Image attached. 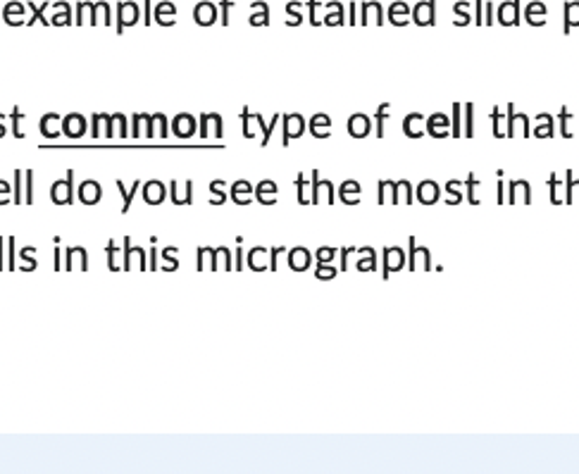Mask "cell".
Here are the masks:
<instances>
[{
    "instance_id": "6da1fadb",
    "label": "cell",
    "mask_w": 579,
    "mask_h": 474,
    "mask_svg": "<svg viewBox=\"0 0 579 474\" xmlns=\"http://www.w3.org/2000/svg\"><path fill=\"white\" fill-rule=\"evenodd\" d=\"M74 172H67L65 179H58L53 183V188H50V200H53L55 205H72V200H74Z\"/></svg>"
},
{
    "instance_id": "7a4b0ae2",
    "label": "cell",
    "mask_w": 579,
    "mask_h": 474,
    "mask_svg": "<svg viewBox=\"0 0 579 474\" xmlns=\"http://www.w3.org/2000/svg\"><path fill=\"white\" fill-rule=\"evenodd\" d=\"M122 245H124V270H133V262H138V267L146 270V250L141 245H133L129 236H124Z\"/></svg>"
},
{
    "instance_id": "3957f363",
    "label": "cell",
    "mask_w": 579,
    "mask_h": 474,
    "mask_svg": "<svg viewBox=\"0 0 579 474\" xmlns=\"http://www.w3.org/2000/svg\"><path fill=\"white\" fill-rule=\"evenodd\" d=\"M317 203H334V186L332 181H320V172L313 170V205Z\"/></svg>"
},
{
    "instance_id": "277c9868",
    "label": "cell",
    "mask_w": 579,
    "mask_h": 474,
    "mask_svg": "<svg viewBox=\"0 0 579 474\" xmlns=\"http://www.w3.org/2000/svg\"><path fill=\"white\" fill-rule=\"evenodd\" d=\"M141 193H143V200H146V205H160V203H165L167 188H165L163 181L150 179V181L143 183Z\"/></svg>"
},
{
    "instance_id": "5b68a950",
    "label": "cell",
    "mask_w": 579,
    "mask_h": 474,
    "mask_svg": "<svg viewBox=\"0 0 579 474\" xmlns=\"http://www.w3.org/2000/svg\"><path fill=\"white\" fill-rule=\"evenodd\" d=\"M305 131V122L300 115H284V146L291 143V138L303 136Z\"/></svg>"
},
{
    "instance_id": "8992f818",
    "label": "cell",
    "mask_w": 579,
    "mask_h": 474,
    "mask_svg": "<svg viewBox=\"0 0 579 474\" xmlns=\"http://www.w3.org/2000/svg\"><path fill=\"white\" fill-rule=\"evenodd\" d=\"M65 270H88V253L83 245H70L67 248V262Z\"/></svg>"
},
{
    "instance_id": "52a82bcc",
    "label": "cell",
    "mask_w": 579,
    "mask_h": 474,
    "mask_svg": "<svg viewBox=\"0 0 579 474\" xmlns=\"http://www.w3.org/2000/svg\"><path fill=\"white\" fill-rule=\"evenodd\" d=\"M86 120H83V115L79 113H72V115H67L65 120H63V131H65V136H70V138H79L86 133Z\"/></svg>"
},
{
    "instance_id": "ba28073f",
    "label": "cell",
    "mask_w": 579,
    "mask_h": 474,
    "mask_svg": "<svg viewBox=\"0 0 579 474\" xmlns=\"http://www.w3.org/2000/svg\"><path fill=\"white\" fill-rule=\"evenodd\" d=\"M100 198H103V188H100L98 181L86 179L79 183V200L83 205H96L100 203Z\"/></svg>"
},
{
    "instance_id": "9c48e42d",
    "label": "cell",
    "mask_w": 579,
    "mask_h": 474,
    "mask_svg": "<svg viewBox=\"0 0 579 474\" xmlns=\"http://www.w3.org/2000/svg\"><path fill=\"white\" fill-rule=\"evenodd\" d=\"M255 196V188L253 183L246 181V179H238L231 183V198L236 205H250V198Z\"/></svg>"
},
{
    "instance_id": "30bf717a",
    "label": "cell",
    "mask_w": 579,
    "mask_h": 474,
    "mask_svg": "<svg viewBox=\"0 0 579 474\" xmlns=\"http://www.w3.org/2000/svg\"><path fill=\"white\" fill-rule=\"evenodd\" d=\"M241 120H243V136H246V138H253L255 131H260V129L265 131L263 115H258V113L253 115L248 108H243V110H241Z\"/></svg>"
},
{
    "instance_id": "8fae6325",
    "label": "cell",
    "mask_w": 579,
    "mask_h": 474,
    "mask_svg": "<svg viewBox=\"0 0 579 474\" xmlns=\"http://www.w3.org/2000/svg\"><path fill=\"white\" fill-rule=\"evenodd\" d=\"M310 262H313V255H310L308 248H291L288 250V267H291L293 272H303L310 267Z\"/></svg>"
},
{
    "instance_id": "7c38bea8",
    "label": "cell",
    "mask_w": 579,
    "mask_h": 474,
    "mask_svg": "<svg viewBox=\"0 0 579 474\" xmlns=\"http://www.w3.org/2000/svg\"><path fill=\"white\" fill-rule=\"evenodd\" d=\"M172 131H174L179 138H188V136H193V133H196V120H193L191 115H186V113L177 115V117H174V122H172Z\"/></svg>"
},
{
    "instance_id": "4fadbf2b",
    "label": "cell",
    "mask_w": 579,
    "mask_h": 474,
    "mask_svg": "<svg viewBox=\"0 0 579 474\" xmlns=\"http://www.w3.org/2000/svg\"><path fill=\"white\" fill-rule=\"evenodd\" d=\"M170 196L174 205H191L193 200V181H184V188L179 191V181L170 183Z\"/></svg>"
},
{
    "instance_id": "5bb4252c",
    "label": "cell",
    "mask_w": 579,
    "mask_h": 474,
    "mask_svg": "<svg viewBox=\"0 0 579 474\" xmlns=\"http://www.w3.org/2000/svg\"><path fill=\"white\" fill-rule=\"evenodd\" d=\"M277 191H279V186H277L272 179H265L255 186V198H258V203H263V205H275Z\"/></svg>"
},
{
    "instance_id": "9a60e30c",
    "label": "cell",
    "mask_w": 579,
    "mask_h": 474,
    "mask_svg": "<svg viewBox=\"0 0 579 474\" xmlns=\"http://www.w3.org/2000/svg\"><path fill=\"white\" fill-rule=\"evenodd\" d=\"M196 270L198 272H203V270L217 272V248H210V245H203V248H198V253H196Z\"/></svg>"
},
{
    "instance_id": "2e32d148",
    "label": "cell",
    "mask_w": 579,
    "mask_h": 474,
    "mask_svg": "<svg viewBox=\"0 0 579 474\" xmlns=\"http://www.w3.org/2000/svg\"><path fill=\"white\" fill-rule=\"evenodd\" d=\"M370 129H372V120L367 115H353L348 120V133L350 136H355V138H363V136H367V133H370Z\"/></svg>"
},
{
    "instance_id": "e0dca14e",
    "label": "cell",
    "mask_w": 579,
    "mask_h": 474,
    "mask_svg": "<svg viewBox=\"0 0 579 474\" xmlns=\"http://www.w3.org/2000/svg\"><path fill=\"white\" fill-rule=\"evenodd\" d=\"M41 133L46 138H58L60 133H63V117L55 113H48L41 120Z\"/></svg>"
},
{
    "instance_id": "ac0fdd59",
    "label": "cell",
    "mask_w": 579,
    "mask_h": 474,
    "mask_svg": "<svg viewBox=\"0 0 579 474\" xmlns=\"http://www.w3.org/2000/svg\"><path fill=\"white\" fill-rule=\"evenodd\" d=\"M115 183H117V191L122 193V213H129V208H131V203H133V196L141 191V179L133 181L129 188L122 183V179H117Z\"/></svg>"
},
{
    "instance_id": "d6986e66",
    "label": "cell",
    "mask_w": 579,
    "mask_h": 474,
    "mask_svg": "<svg viewBox=\"0 0 579 474\" xmlns=\"http://www.w3.org/2000/svg\"><path fill=\"white\" fill-rule=\"evenodd\" d=\"M248 267L253 272L270 270V260H267V250L263 248V245H255V248L248 253Z\"/></svg>"
},
{
    "instance_id": "ffe728a7",
    "label": "cell",
    "mask_w": 579,
    "mask_h": 474,
    "mask_svg": "<svg viewBox=\"0 0 579 474\" xmlns=\"http://www.w3.org/2000/svg\"><path fill=\"white\" fill-rule=\"evenodd\" d=\"M310 131H313V136L317 138H327L332 133V120L327 115H315L313 120H310V126H308Z\"/></svg>"
},
{
    "instance_id": "44dd1931",
    "label": "cell",
    "mask_w": 579,
    "mask_h": 474,
    "mask_svg": "<svg viewBox=\"0 0 579 474\" xmlns=\"http://www.w3.org/2000/svg\"><path fill=\"white\" fill-rule=\"evenodd\" d=\"M403 267V253L398 248H386L384 250V277L389 279V272L400 270Z\"/></svg>"
},
{
    "instance_id": "7402d4cb",
    "label": "cell",
    "mask_w": 579,
    "mask_h": 474,
    "mask_svg": "<svg viewBox=\"0 0 579 474\" xmlns=\"http://www.w3.org/2000/svg\"><path fill=\"white\" fill-rule=\"evenodd\" d=\"M358 193H360V183L353 181V179H348V181L341 183V191H339V196H341V203H346V205H358V203H360Z\"/></svg>"
},
{
    "instance_id": "603a6c76",
    "label": "cell",
    "mask_w": 579,
    "mask_h": 474,
    "mask_svg": "<svg viewBox=\"0 0 579 474\" xmlns=\"http://www.w3.org/2000/svg\"><path fill=\"white\" fill-rule=\"evenodd\" d=\"M417 198H420V203H425V205H434L439 198V186L434 181H422L420 188H417Z\"/></svg>"
},
{
    "instance_id": "cb8c5ba5",
    "label": "cell",
    "mask_w": 579,
    "mask_h": 474,
    "mask_svg": "<svg viewBox=\"0 0 579 474\" xmlns=\"http://www.w3.org/2000/svg\"><path fill=\"white\" fill-rule=\"evenodd\" d=\"M427 131H430L432 136H448V120H446V115L430 117V122H427Z\"/></svg>"
},
{
    "instance_id": "d4e9b609",
    "label": "cell",
    "mask_w": 579,
    "mask_h": 474,
    "mask_svg": "<svg viewBox=\"0 0 579 474\" xmlns=\"http://www.w3.org/2000/svg\"><path fill=\"white\" fill-rule=\"evenodd\" d=\"M105 255H108V267L113 272H120V270H124V260H120V245H117L115 241H108V245H105Z\"/></svg>"
},
{
    "instance_id": "484cf974",
    "label": "cell",
    "mask_w": 579,
    "mask_h": 474,
    "mask_svg": "<svg viewBox=\"0 0 579 474\" xmlns=\"http://www.w3.org/2000/svg\"><path fill=\"white\" fill-rule=\"evenodd\" d=\"M296 186H298V203L300 205H310L313 203V183L305 181V174L300 172L296 177Z\"/></svg>"
},
{
    "instance_id": "4316f807",
    "label": "cell",
    "mask_w": 579,
    "mask_h": 474,
    "mask_svg": "<svg viewBox=\"0 0 579 474\" xmlns=\"http://www.w3.org/2000/svg\"><path fill=\"white\" fill-rule=\"evenodd\" d=\"M410 198H413V188H410V183H408V181H398V183H393V196H391V203H393V205L410 203Z\"/></svg>"
},
{
    "instance_id": "83f0119b",
    "label": "cell",
    "mask_w": 579,
    "mask_h": 474,
    "mask_svg": "<svg viewBox=\"0 0 579 474\" xmlns=\"http://www.w3.org/2000/svg\"><path fill=\"white\" fill-rule=\"evenodd\" d=\"M177 255H179V248H174V245H170V248L163 250V270L174 272L177 267H179V260H177Z\"/></svg>"
},
{
    "instance_id": "f1b7e54d",
    "label": "cell",
    "mask_w": 579,
    "mask_h": 474,
    "mask_svg": "<svg viewBox=\"0 0 579 474\" xmlns=\"http://www.w3.org/2000/svg\"><path fill=\"white\" fill-rule=\"evenodd\" d=\"M22 120H26V113L19 108H13L10 110V122H13V136L15 138H24V131H22Z\"/></svg>"
},
{
    "instance_id": "f546056e",
    "label": "cell",
    "mask_w": 579,
    "mask_h": 474,
    "mask_svg": "<svg viewBox=\"0 0 579 474\" xmlns=\"http://www.w3.org/2000/svg\"><path fill=\"white\" fill-rule=\"evenodd\" d=\"M33 255H36V248H33V245H29V248L22 250V253H19V260H22L19 270H24V272H33V270H36V260H33Z\"/></svg>"
},
{
    "instance_id": "4dcf8cb0",
    "label": "cell",
    "mask_w": 579,
    "mask_h": 474,
    "mask_svg": "<svg viewBox=\"0 0 579 474\" xmlns=\"http://www.w3.org/2000/svg\"><path fill=\"white\" fill-rule=\"evenodd\" d=\"M360 253H363V260L358 262V270H363V272L377 270V255H375V250H372V248H360Z\"/></svg>"
},
{
    "instance_id": "1f68e13d",
    "label": "cell",
    "mask_w": 579,
    "mask_h": 474,
    "mask_svg": "<svg viewBox=\"0 0 579 474\" xmlns=\"http://www.w3.org/2000/svg\"><path fill=\"white\" fill-rule=\"evenodd\" d=\"M210 193H213L210 203H213V205H225V200H227L225 181H213V183H210Z\"/></svg>"
},
{
    "instance_id": "d6a6232c",
    "label": "cell",
    "mask_w": 579,
    "mask_h": 474,
    "mask_svg": "<svg viewBox=\"0 0 579 474\" xmlns=\"http://www.w3.org/2000/svg\"><path fill=\"white\" fill-rule=\"evenodd\" d=\"M417 122H422V115H417V113H413L410 117H405V122H403V131L408 133V136H413V138L422 136V131H420V129H415V124H417Z\"/></svg>"
},
{
    "instance_id": "836d02e7",
    "label": "cell",
    "mask_w": 579,
    "mask_h": 474,
    "mask_svg": "<svg viewBox=\"0 0 579 474\" xmlns=\"http://www.w3.org/2000/svg\"><path fill=\"white\" fill-rule=\"evenodd\" d=\"M217 267H222V270H227V272H231L234 270V262H231V253H229V248H217Z\"/></svg>"
},
{
    "instance_id": "e575fe53",
    "label": "cell",
    "mask_w": 579,
    "mask_h": 474,
    "mask_svg": "<svg viewBox=\"0 0 579 474\" xmlns=\"http://www.w3.org/2000/svg\"><path fill=\"white\" fill-rule=\"evenodd\" d=\"M386 115H389V103H382L380 110H377L375 120H377V136H384V122H386Z\"/></svg>"
},
{
    "instance_id": "d590c367",
    "label": "cell",
    "mask_w": 579,
    "mask_h": 474,
    "mask_svg": "<svg viewBox=\"0 0 579 474\" xmlns=\"http://www.w3.org/2000/svg\"><path fill=\"white\" fill-rule=\"evenodd\" d=\"M315 258H317V265H332V260L336 258V250H334V248H327V245H325V248L317 250Z\"/></svg>"
},
{
    "instance_id": "8d00e7d4",
    "label": "cell",
    "mask_w": 579,
    "mask_h": 474,
    "mask_svg": "<svg viewBox=\"0 0 579 474\" xmlns=\"http://www.w3.org/2000/svg\"><path fill=\"white\" fill-rule=\"evenodd\" d=\"M22 179H24V172L17 170V172H15V198H13L15 205H22V203H24V196H22Z\"/></svg>"
},
{
    "instance_id": "74e56055",
    "label": "cell",
    "mask_w": 579,
    "mask_h": 474,
    "mask_svg": "<svg viewBox=\"0 0 579 474\" xmlns=\"http://www.w3.org/2000/svg\"><path fill=\"white\" fill-rule=\"evenodd\" d=\"M213 5H200V8L196 10V19L198 22H203V24H210L213 22Z\"/></svg>"
},
{
    "instance_id": "f35d334b",
    "label": "cell",
    "mask_w": 579,
    "mask_h": 474,
    "mask_svg": "<svg viewBox=\"0 0 579 474\" xmlns=\"http://www.w3.org/2000/svg\"><path fill=\"white\" fill-rule=\"evenodd\" d=\"M315 277L322 279V281H327V279H334V277H336V270H334V265H317Z\"/></svg>"
},
{
    "instance_id": "ab89813d",
    "label": "cell",
    "mask_w": 579,
    "mask_h": 474,
    "mask_svg": "<svg viewBox=\"0 0 579 474\" xmlns=\"http://www.w3.org/2000/svg\"><path fill=\"white\" fill-rule=\"evenodd\" d=\"M277 122H279V115H275L272 117V122L265 126V131H263V138H260V146H267L270 143V138H272V133H275V126H277Z\"/></svg>"
},
{
    "instance_id": "60d3db41",
    "label": "cell",
    "mask_w": 579,
    "mask_h": 474,
    "mask_svg": "<svg viewBox=\"0 0 579 474\" xmlns=\"http://www.w3.org/2000/svg\"><path fill=\"white\" fill-rule=\"evenodd\" d=\"M26 205H33V170H26Z\"/></svg>"
},
{
    "instance_id": "b9f144b4",
    "label": "cell",
    "mask_w": 579,
    "mask_h": 474,
    "mask_svg": "<svg viewBox=\"0 0 579 474\" xmlns=\"http://www.w3.org/2000/svg\"><path fill=\"white\" fill-rule=\"evenodd\" d=\"M548 183H551V203H553V205H560V198H558V177L551 174Z\"/></svg>"
},
{
    "instance_id": "7bdbcfd3",
    "label": "cell",
    "mask_w": 579,
    "mask_h": 474,
    "mask_svg": "<svg viewBox=\"0 0 579 474\" xmlns=\"http://www.w3.org/2000/svg\"><path fill=\"white\" fill-rule=\"evenodd\" d=\"M10 203V183L5 179H0V205Z\"/></svg>"
},
{
    "instance_id": "ee69618b",
    "label": "cell",
    "mask_w": 579,
    "mask_h": 474,
    "mask_svg": "<svg viewBox=\"0 0 579 474\" xmlns=\"http://www.w3.org/2000/svg\"><path fill=\"white\" fill-rule=\"evenodd\" d=\"M282 253H286V248H284V245H277V248H272V253H270V270L277 272V258H279Z\"/></svg>"
},
{
    "instance_id": "f6af8a7d",
    "label": "cell",
    "mask_w": 579,
    "mask_h": 474,
    "mask_svg": "<svg viewBox=\"0 0 579 474\" xmlns=\"http://www.w3.org/2000/svg\"><path fill=\"white\" fill-rule=\"evenodd\" d=\"M105 122V115H93V129H91V136L98 138L100 136V124Z\"/></svg>"
},
{
    "instance_id": "bcb514c9",
    "label": "cell",
    "mask_w": 579,
    "mask_h": 474,
    "mask_svg": "<svg viewBox=\"0 0 579 474\" xmlns=\"http://www.w3.org/2000/svg\"><path fill=\"white\" fill-rule=\"evenodd\" d=\"M460 105H453V136H460Z\"/></svg>"
},
{
    "instance_id": "7dc6e473",
    "label": "cell",
    "mask_w": 579,
    "mask_h": 474,
    "mask_svg": "<svg viewBox=\"0 0 579 474\" xmlns=\"http://www.w3.org/2000/svg\"><path fill=\"white\" fill-rule=\"evenodd\" d=\"M113 117H115L117 124H120L117 133H120V136H127V120H124V115H113Z\"/></svg>"
},
{
    "instance_id": "c3c4849f",
    "label": "cell",
    "mask_w": 579,
    "mask_h": 474,
    "mask_svg": "<svg viewBox=\"0 0 579 474\" xmlns=\"http://www.w3.org/2000/svg\"><path fill=\"white\" fill-rule=\"evenodd\" d=\"M8 250H10V265L8 267H10V270H15L17 262H15V238L13 236L8 238Z\"/></svg>"
},
{
    "instance_id": "681fc988",
    "label": "cell",
    "mask_w": 579,
    "mask_h": 474,
    "mask_svg": "<svg viewBox=\"0 0 579 474\" xmlns=\"http://www.w3.org/2000/svg\"><path fill=\"white\" fill-rule=\"evenodd\" d=\"M141 122H143V115H133V129H131V133L133 136H141Z\"/></svg>"
},
{
    "instance_id": "f907efd6",
    "label": "cell",
    "mask_w": 579,
    "mask_h": 474,
    "mask_svg": "<svg viewBox=\"0 0 579 474\" xmlns=\"http://www.w3.org/2000/svg\"><path fill=\"white\" fill-rule=\"evenodd\" d=\"M155 117V124H160V136H167V120L165 115H153Z\"/></svg>"
},
{
    "instance_id": "816d5d0a",
    "label": "cell",
    "mask_w": 579,
    "mask_h": 474,
    "mask_svg": "<svg viewBox=\"0 0 579 474\" xmlns=\"http://www.w3.org/2000/svg\"><path fill=\"white\" fill-rule=\"evenodd\" d=\"M350 253H353V248H343V250H341V272L348 270V258H350Z\"/></svg>"
},
{
    "instance_id": "f5cc1de1",
    "label": "cell",
    "mask_w": 579,
    "mask_h": 474,
    "mask_svg": "<svg viewBox=\"0 0 579 474\" xmlns=\"http://www.w3.org/2000/svg\"><path fill=\"white\" fill-rule=\"evenodd\" d=\"M465 115H467V131L465 133L467 136H472V131H475L472 129V105H465Z\"/></svg>"
},
{
    "instance_id": "db71d44e",
    "label": "cell",
    "mask_w": 579,
    "mask_h": 474,
    "mask_svg": "<svg viewBox=\"0 0 579 474\" xmlns=\"http://www.w3.org/2000/svg\"><path fill=\"white\" fill-rule=\"evenodd\" d=\"M148 267H150L153 272L160 267V265H158V248H155V243H153V250H150V265H148Z\"/></svg>"
},
{
    "instance_id": "11a10c76",
    "label": "cell",
    "mask_w": 579,
    "mask_h": 474,
    "mask_svg": "<svg viewBox=\"0 0 579 474\" xmlns=\"http://www.w3.org/2000/svg\"><path fill=\"white\" fill-rule=\"evenodd\" d=\"M243 253H241V243H236V270H241L243 267Z\"/></svg>"
},
{
    "instance_id": "9f6ffc18",
    "label": "cell",
    "mask_w": 579,
    "mask_h": 474,
    "mask_svg": "<svg viewBox=\"0 0 579 474\" xmlns=\"http://www.w3.org/2000/svg\"><path fill=\"white\" fill-rule=\"evenodd\" d=\"M58 245H55V270H63V265H60V248H58Z\"/></svg>"
},
{
    "instance_id": "6f0895ef",
    "label": "cell",
    "mask_w": 579,
    "mask_h": 474,
    "mask_svg": "<svg viewBox=\"0 0 579 474\" xmlns=\"http://www.w3.org/2000/svg\"><path fill=\"white\" fill-rule=\"evenodd\" d=\"M3 122H5V115L0 113V138H3L5 133H8V126H3Z\"/></svg>"
},
{
    "instance_id": "680465c9",
    "label": "cell",
    "mask_w": 579,
    "mask_h": 474,
    "mask_svg": "<svg viewBox=\"0 0 579 474\" xmlns=\"http://www.w3.org/2000/svg\"><path fill=\"white\" fill-rule=\"evenodd\" d=\"M3 243H5V238L0 236V270H5V262H3Z\"/></svg>"
}]
</instances>
